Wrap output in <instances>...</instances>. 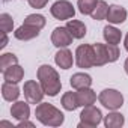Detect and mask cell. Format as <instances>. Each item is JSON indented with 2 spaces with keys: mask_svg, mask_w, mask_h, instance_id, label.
<instances>
[{
  "mask_svg": "<svg viewBox=\"0 0 128 128\" xmlns=\"http://www.w3.org/2000/svg\"><path fill=\"white\" fill-rule=\"evenodd\" d=\"M24 24L32 26V27H36V29L41 30V29L45 26V18H44V15H41V14H30V15L26 17Z\"/></svg>",
  "mask_w": 128,
  "mask_h": 128,
  "instance_id": "d4e9b609",
  "label": "cell"
},
{
  "mask_svg": "<svg viewBox=\"0 0 128 128\" xmlns=\"http://www.w3.org/2000/svg\"><path fill=\"white\" fill-rule=\"evenodd\" d=\"M0 29H2V32H12L14 29V20L9 14H2L0 15Z\"/></svg>",
  "mask_w": 128,
  "mask_h": 128,
  "instance_id": "484cf974",
  "label": "cell"
},
{
  "mask_svg": "<svg viewBox=\"0 0 128 128\" xmlns=\"http://www.w3.org/2000/svg\"><path fill=\"white\" fill-rule=\"evenodd\" d=\"M39 35V29L36 27H32V26H27L23 23V26H20L15 32H14V36L20 41H30L33 38H36Z\"/></svg>",
  "mask_w": 128,
  "mask_h": 128,
  "instance_id": "4fadbf2b",
  "label": "cell"
},
{
  "mask_svg": "<svg viewBox=\"0 0 128 128\" xmlns=\"http://www.w3.org/2000/svg\"><path fill=\"white\" fill-rule=\"evenodd\" d=\"M24 77V70L18 65V63H15V65L9 66L5 72H3V78L5 82H9V83H20Z\"/></svg>",
  "mask_w": 128,
  "mask_h": 128,
  "instance_id": "5bb4252c",
  "label": "cell"
},
{
  "mask_svg": "<svg viewBox=\"0 0 128 128\" xmlns=\"http://www.w3.org/2000/svg\"><path fill=\"white\" fill-rule=\"evenodd\" d=\"M124 44H125V50L128 51V33H126V36H125V42H124Z\"/></svg>",
  "mask_w": 128,
  "mask_h": 128,
  "instance_id": "1f68e13d",
  "label": "cell"
},
{
  "mask_svg": "<svg viewBox=\"0 0 128 128\" xmlns=\"http://www.w3.org/2000/svg\"><path fill=\"white\" fill-rule=\"evenodd\" d=\"M66 29L71 32V35L74 36V39H82L86 35V26L80 20H70L66 23Z\"/></svg>",
  "mask_w": 128,
  "mask_h": 128,
  "instance_id": "ac0fdd59",
  "label": "cell"
},
{
  "mask_svg": "<svg viewBox=\"0 0 128 128\" xmlns=\"http://www.w3.org/2000/svg\"><path fill=\"white\" fill-rule=\"evenodd\" d=\"M35 116L41 124L47 126H59L63 124V119H65L63 113L59 108H56L53 104H48V102L38 104L35 110Z\"/></svg>",
  "mask_w": 128,
  "mask_h": 128,
  "instance_id": "7a4b0ae2",
  "label": "cell"
},
{
  "mask_svg": "<svg viewBox=\"0 0 128 128\" xmlns=\"http://www.w3.org/2000/svg\"><path fill=\"white\" fill-rule=\"evenodd\" d=\"M77 100H78V106L80 107H88L92 106L96 100L95 92L90 88H84V89H78L77 90Z\"/></svg>",
  "mask_w": 128,
  "mask_h": 128,
  "instance_id": "2e32d148",
  "label": "cell"
},
{
  "mask_svg": "<svg viewBox=\"0 0 128 128\" xmlns=\"http://www.w3.org/2000/svg\"><path fill=\"white\" fill-rule=\"evenodd\" d=\"M98 2H100V0H78L77 6H78V11L83 15H92V12L96 8Z\"/></svg>",
  "mask_w": 128,
  "mask_h": 128,
  "instance_id": "7402d4cb",
  "label": "cell"
},
{
  "mask_svg": "<svg viewBox=\"0 0 128 128\" xmlns=\"http://www.w3.org/2000/svg\"><path fill=\"white\" fill-rule=\"evenodd\" d=\"M72 39H74V36L66 29V26L65 27H56L53 30V33H51V42L57 48H65V47L71 45Z\"/></svg>",
  "mask_w": 128,
  "mask_h": 128,
  "instance_id": "ba28073f",
  "label": "cell"
},
{
  "mask_svg": "<svg viewBox=\"0 0 128 128\" xmlns=\"http://www.w3.org/2000/svg\"><path fill=\"white\" fill-rule=\"evenodd\" d=\"M102 120V113L100 108L94 107V106H88V107H83L82 113H80V124L78 126L83 128V126H96L100 125Z\"/></svg>",
  "mask_w": 128,
  "mask_h": 128,
  "instance_id": "277c9868",
  "label": "cell"
},
{
  "mask_svg": "<svg viewBox=\"0 0 128 128\" xmlns=\"http://www.w3.org/2000/svg\"><path fill=\"white\" fill-rule=\"evenodd\" d=\"M50 12L56 20H70L74 17L76 9H74L72 3L68 2V0H57L50 8Z\"/></svg>",
  "mask_w": 128,
  "mask_h": 128,
  "instance_id": "8992f818",
  "label": "cell"
},
{
  "mask_svg": "<svg viewBox=\"0 0 128 128\" xmlns=\"http://www.w3.org/2000/svg\"><path fill=\"white\" fill-rule=\"evenodd\" d=\"M2 95L6 101H17L18 96H20V89L17 86V83H9V82H5L2 84Z\"/></svg>",
  "mask_w": 128,
  "mask_h": 128,
  "instance_id": "e0dca14e",
  "label": "cell"
},
{
  "mask_svg": "<svg viewBox=\"0 0 128 128\" xmlns=\"http://www.w3.org/2000/svg\"><path fill=\"white\" fill-rule=\"evenodd\" d=\"M106 45H107L108 62H116L118 57H119V48H118V45H114V44H106Z\"/></svg>",
  "mask_w": 128,
  "mask_h": 128,
  "instance_id": "4316f807",
  "label": "cell"
},
{
  "mask_svg": "<svg viewBox=\"0 0 128 128\" xmlns=\"http://www.w3.org/2000/svg\"><path fill=\"white\" fill-rule=\"evenodd\" d=\"M98 100H100V102H101L106 108H108V110H118V108H120L122 104H124V96H122V94H120L119 90H116V89H104V90L100 94Z\"/></svg>",
  "mask_w": 128,
  "mask_h": 128,
  "instance_id": "3957f363",
  "label": "cell"
},
{
  "mask_svg": "<svg viewBox=\"0 0 128 128\" xmlns=\"http://www.w3.org/2000/svg\"><path fill=\"white\" fill-rule=\"evenodd\" d=\"M23 92H24V98L29 104H38L42 101L45 92L42 89V86L39 83H36L35 80H27L23 86Z\"/></svg>",
  "mask_w": 128,
  "mask_h": 128,
  "instance_id": "5b68a950",
  "label": "cell"
},
{
  "mask_svg": "<svg viewBox=\"0 0 128 128\" xmlns=\"http://www.w3.org/2000/svg\"><path fill=\"white\" fill-rule=\"evenodd\" d=\"M94 66H102L108 62L107 57V45L106 44H94Z\"/></svg>",
  "mask_w": 128,
  "mask_h": 128,
  "instance_id": "7c38bea8",
  "label": "cell"
},
{
  "mask_svg": "<svg viewBox=\"0 0 128 128\" xmlns=\"http://www.w3.org/2000/svg\"><path fill=\"white\" fill-rule=\"evenodd\" d=\"M6 35H8L6 32H2V44H0V48H5L8 45V36Z\"/></svg>",
  "mask_w": 128,
  "mask_h": 128,
  "instance_id": "f1b7e54d",
  "label": "cell"
},
{
  "mask_svg": "<svg viewBox=\"0 0 128 128\" xmlns=\"http://www.w3.org/2000/svg\"><path fill=\"white\" fill-rule=\"evenodd\" d=\"M11 114L17 120H26L30 116V107L24 101H15L11 107Z\"/></svg>",
  "mask_w": 128,
  "mask_h": 128,
  "instance_id": "8fae6325",
  "label": "cell"
},
{
  "mask_svg": "<svg viewBox=\"0 0 128 128\" xmlns=\"http://www.w3.org/2000/svg\"><path fill=\"white\" fill-rule=\"evenodd\" d=\"M54 62H56V65L59 66V68H62V70H70L71 66H72V62H74V59H72V53L65 47V48H60L57 53H56V56H54Z\"/></svg>",
  "mask_w": 128,
  "mask_h": 128,
  "instance_id": "9c48e42d",
  "label": "cell"
},
{
  "mask_svg": "<svg viewBox=\"0 0 128 128\" xmlns=\"http://www.w3.org/2000/svg\"><path fill=\"white\" fill-rule=\"evenodd\" d=\"M27 2H29V5H30L32 8L41 9V8H44V6L48 3V0H27Z\"/></svg>",
  "mask_w": 128,
  "mask_h": 128,
  "instance_id": "83f0119b",
  "label": "cell"
},
{
  "mask_svg": "<svg viewBox=\"0 0 128 128\" xmlns=\"http://www.w3.org/2000/svg\"><path fill=\"white\" fill-rule=\"evenodd\" d=\"M107 12H108V5L104 2V0H100L90 17H92L94 20H96V21H101V20L107 18Z\"/></svg>",
  "mask_w": 128,
  "mask_h": 128,
  "instance_id": "603a6c76",
  "label": "cell"
},
{
  "mask_svg": "<svg viewBox=\"0 0 128 128\" xmlns=\"http://www.w3.org/2000/svg\"><path fill=\"white\" fill-rule=\"evenodd\" d=\"M124 68H125V72L128 74V57H126V60H125V63H124Z\"/></svg>",
  "mask_w": 128,
  "mask_h": 128,
  "instance_id": "4dcf8cb0",
  "label": "cell"
},
{
  "mask_svg": "<svg viewBox=\"0 0 128 128\" xmlns=\"http://www.w3.org/2000/svg\"><path fill=\"white\" fill-rule=\"evenodd\" d=\"M18 126H20V128H23V126H33V124L26 119V120H20V122H18Z\"/></svg>",
  "mask_w": 128,
  "mask_h": 128,
  "instance_id": "f546056e",
  "label": "cell"
},
{
  "mask_svg": "<svg viewBox=\"0 0 128 128\" xmlns=\"http://www.w3.org/2000/svg\"><path fill=\"white\" fill-rule=\"evenodd\" d=\"M125 124V118H124V114H120V113H118V112H112V113H108L106 118H104V125L107 126V128H120L122 125Z\"/></svg>",
  "mask_w": 128,
  "mask_h": 128,
  "instance_id": "ffe728a7",
  "label": "cell"
},
{
  "mask_svg": "<svg viewBox=\"0 0 128 128\" xmlns=\"http://www.w3.org/2000/svg\"><path fill=\"white\" fill-rule=\"evenodd\" d=\"M126 20V11L125 8L119 6V5H112L108 6V12H107V21L112 24H120Z\"/></svg>",
  "mask_w": 128,
  "mask_h": 128,
  "instance_id": "30bf717a",
  "label": "cell"
},
{
  "mask_svg": "<svg viewBox=\"0 0 128 128\" xmlns=\"http://www.w3.org/2000/svg\"><path fill=\"white\" fill-rule=\"evenodd\" d=\"M0 125H2V126H3V125H5V126H11V124H9V122H6V120H3V122H0Z\"/></svg>",
  "mask_w": 128,
  "mask_h": 128,
  "instance_id": "d6a6232c",
  "label": "cell"
},
{
  "mask_svg": "<svg viewBox=\"0 0 128 128\" xmlns=\"http://www.w3.org/2000/svg\"><path fill=\"white\" fill-rule=\"evenodd\" d=\"M70 83H71V86H72L76 90L84 89V88H90V84H92V77H90L89 74H84V72H77V74H74V76L71 77Z\"/></svg>",
  "mask_w": 128,
  "mask_h": 128,
  "instance_id": "9a60e30c",
  "label": "cell"
},
{
  "mask_svg": "<svg viewBox=\"0 0 128 128\" xmlns=\"http://www.w3.org/2000/svg\"><path fill=\"white\" fill-rule=\"evenodd\" d=\"M15 63H18V59L14 53H5L2 54V57H0V71L5 72L9 66L15 65Z\"/></svg>",
  "mask_w": 128,
  "mask_h": 128,
  "instance_id": "cb8c5ba5",
  "label": "cell"
},
{
  "mask_svg": "<svg viewBox=\"0 0 128 128\" xmlns=\"http://www.w3.org/2000/svg\"><path fill=\"white\" fill-rule=\"evenodd\" d=\"M38 80H39V84L42 86L45 95L56 96L60 92L62 83H60L57 71L53 66H50V65H41L38 68Z\"/></svg>",
  "mask_w": 128,
  "mask_h": 128,
  "instance_id": "6da1fadb",
  "label": "cell"
},
{
  "mask_svg": "<svg viewBox=\"0 0 128 128\" xmlns=\"http://www.w3.org/2000/svg\"><path fill=\"white\" fill-rule=\"evenodd\" d=\"M76 63L78 68H90L94 66V48L92 45L83 44L76 50Z\"/></svg>",
  "mask_w": 128,
  "mask_h": 128,
  "instance_id": "52a82bcc",
  "label": "cell"
},
{
  "mask_svg": "<svg viewBox=\"0 0 128 128\" xmlns=\"http://www.w3.org/2000/svg\"><path fill=\"white\" fill-rule=\"evenodd\" d=\"M102 35H104V39L107 44H119L120 39H122V33L119 29L113 27V26H106L104 30H102Z\"/></svg>",
  "mask_w": 128,
  "mask_h": 128,
  "instance_id": "d6986e66",
  "label": "cell"
},
{
  "mask_svg": "<svg viewBox=\"0 0 128 128\" xmlns=\"http://www.w3.org/2000/svg\"><path fill=\"white\" fill-rule=\"evenodd\" d=\"M62 107L68 110V112H74L78 106V100H77V92H66L62 96Z\"/></svg>",
  "mask_w": 128,
  "mask_h": 128,
  "instance_id": "44dd1931",
  "label": "cell"
}]
</instances>
